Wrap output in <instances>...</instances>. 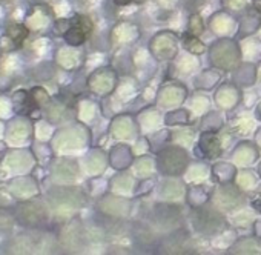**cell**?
I'll use <instances>...</instances> for the list:
<instances>
[{
	"mask_svg": "<svg viewBox=\"0 0 261 255\" xmlns=\"http://www.w3.org/2000/svg\"><path fill=\"white\" fill-rule=\"evenodd\" d=\"M215 200L219 204H222L223 207L226 209H232V207H237L240 204V194L235 192V189L232 188H222L219 192L215 195Z\"/></svg>",
	"mask_w": 261,
	"mask_h": 255,
	"instance_id": "cell-5",
	"label": "cell"
},
{
	"mask_svg": "<svg viewBox=\"0 0 261 255\" xmlns=\"http://www.w3.org/2000/svg\"><path fill=\"white\" fill-rule=\"evenodd\" d=\"M112 133L115 137L121 139V140H126V139H130L134 134V124L130 121L129 117H118L114 123V128H112Z\"/></svg>",
	"mask_w": 261,
	"mask_h": 255,
	"instance_id": "cell-6",
	"label": "cell"
},
{
	"mask_svg": "<svg viewBox=\"0 0 261 255\" xmlns=\"http://www.w3.org/2000/svg\"><path fill=\"white\" fill-rule=\"evenodd\" d=\"M158 163L161 173L167 176H177L185 171V167L188 164V155L185 151L179 148H167L160 154Z\"/></svg>",
	"mask_w": 261,
	"mask_h": 255,
	"instance_id": "cell-2",
	"label": "cell"
},
{
	"mask_svg": "<svg viewBox=\"0 0 261 255\" xmlns=\"http://www.w3.org/2000/svg\"><path fill=\"white\" fill-rule=\"evenodd\" d=\"M149 50L158 60H170L177 56V38L169 32L158 34L152 38Z\"/></svg>",
	"mask_w": 261,
	"mask_h": 255,
	"instance_id": "cell-3",
	"label": "cell"
},
{
	"mask_svg": "<svg viewBox=\"0 0 261 255\" xmlns=\"http://www.w3.org/2000/svg\"><path fill=\"white\" fill-rule=\"evenodd\" d=\"M117 183H118V191H130V188H133V180L127 176H120Z\"/></svg>",
	"mask_w": 261,
	"mask_h": 255,
	"instance_id": "cell-17",
	"label": "cell"
},
{
	"mask_svg": "<svg viewBox=\"0 0 261 255\" xmlns=\"http://www.w3.org/2000/svg\"><path fill=\"white\" fill-rule=\"evenodd\" d=\"M238 185L244 189H250L255 186V177L250 173H241L238 176Z\"/></svg>",
	"mask_w": 261,
	"mask_h": 255,
	"instance_id": "cell-16",
	"label": "cell"
},
{
	"mask_svg": "<svg viewBox=\"0 0 261 255\" xmlns=\"http://www.w3.org/2000/svg\"><path fill=\"white\" fill-rule=\"evenodd\" d=\"M240 50L231 40H220L210 50V62L225 71H231L240 63Z\"/></svg>",
	"mask_w": 261,
	"mask_h": 255,
	"instance_id": "cell-1",
	"label": "cell"
},
{
	"mask_svg": "<svg viewBox=\"0 0 261 255\" xmlns=\"http://www.w3.org/2000/svg\"><path fill=\"white\" fill-rule=\"evenodd\" d=\"M115 84V74L111 71H102V80L99 78V83L94 87V90L100 94H108L112 91Z\"/></svg>",
	"mask_w": 261,
	"mask_h": 255,
	"instance_id": "cell-10",
	"label": "cell"
},
{
	"mask_svg": "<svg viewBox=\"0 0 261 255\" xmlns=\"http://www.w3.org/2000/svg\"><path fill=\"white\" fill-rule=\"evenodd\" d=\"M253 7H255V10L261 14V0H253Z\"/></svg>",
	"mask_w": 261,
	"mask_h": 255,
	"instance_id": "cell-19",
	"label": "cell"
},
{
	"mask_svg": "<svg viewBox=\"0 0 261 255\" xmlns=\"http://www.w3.org/2000/svg\"><path fill=\"white\" fill-rule=\"evenodd\" d=\"M183 45H185L186 51H189V53L194 54V56H200V54H203V53L206 51V47H204L203 41H200L198 37L191 35V34L185 35Z\"/></svg>",
	"mask_w": 261,
	"mask_h": 255,
	"instance_id": "cell-11",
	"label": "cell"
},
{
	"mask_svg": "<svg viewBox=\"0 0 261 255\" xmlns=\"http://www.w3.org/2000/svg\"><path fill=\"white\" fill-rule=\"evenodd\" d=\"M215 99H216V103H219L220 106L229 109L234 105H237V102H238V93H237V90H234L231 87H225V88H222L219 93H216V97Z\"/></svg>",
	"mask_w": 261,
	"mask_h": 255,
	"instance_id": "cell-7",
	"label": "cell"
},
{
	"mask_svg": "<svg viewBox=\"0 0 261 255\" xmlns=\"http://www.w3.org/2000/svg\"><path fill=\"white\" fill-rule=\"evenodd\" d=\"M201 149L206 152L207 157L210 158H215L219 157L220 152H222V145H220V140L216 139L215 136L212 134H204L201 137Z\"/></svg>",
	"mask_w": 261,
	"mask_h": 255,
	"instance_id": "cell-8",
	"label": "cell"
},
{
	"mask_svg": "<svg viewBox=\"0 0 261 255\" xmlns=\"http://www.w3.org/2000/svg\"><path fill=\"white\" fill-rule=\"evenodd\" d=\"M203 31H204L203 20L200 19V16L194 14V16L189 19V31H188V34L198 37V35H201V34H203Z\"/></svg>",
	"mask_w": 261,
	"mask_h": 255,
	"instance_id": "cell-13",
	"label": "cell"
},
{
	"mask_svg": "<svg viewBox=\"0 0 261 255\" xmlns=\"http://www.w3.org/2000/svg\"><path fill=\"white\" fill-rule=\"evenodd\" d=\"M151 171H152V161H151L149 158H142V160H139V163L136 164V173H137L139 176H142V177L151 174Z\"/></svg>",
	"mask_w": 261,
	"mask_h": 255,
	"instance_id": "cell-15",
	"label": "cell"
},
{
	"mask_svg": "<svg viewBox=\"0 0 261 255\" xmlns=\"http://www.w3.org/2000/svg\"><path fill=\"white\" fill-rule=\"evenodd\" d=\"M63 37H65V40L68 41L69 45H72V47H78V45H81L83 41L86 40V37H88V34H86L81 28H78V26H75V25H72V23H71V26L63 32Z\"/></svg>",
	"mask_w": 261,
	"mask_h": 255,
	"instance_id": "cell-9",
	"label": "cell"
},
{
	"mask_svg": "<svg viewBox=\"0 0 261 255\" xmlns=\"http://www.w3.org/2000/svg\"><path fill=\"white\" fill-rule=\"evenodd\" d=\"M114 2H115L118 7H124V5H129L130 2H134V0H114Z\"/></svg>",
	"mask_w": 261,
	"mask_h": 255,
	"instance_id": "cell-18",
	"label": "cell"
},
{
	"mask_svg": "<svg viewBox=\"0 0 261 255\" xmlns=\"http://www.w3.org/2000/svg\"><path fill=\"white\" fill-rule=\"evenodd\" d=\"M71 23L75 25V26H78V28H81L88 35H90V34L93 32V29H94V25H93L91 19L86 17V16H81V14L74 16V17L71 19Z\"/></svg>",
	"mask_w": 261,
	"mask_h": 255,
	"instance_id": "cell-12",
	"label": "cell"
},
{
	"mask_svg": "<svg viewBox=\"0 0 261 255\" xmlns=\"http://www.w3.org/2000/svg\"><path fill=\"white\" fill-rule=\"evenodd\" d=\"M185 97H186V91L180 87V84H169V87H164L160 91L158 103L164 108L177 106V105L183 103Z\"/></svg>",
	"mask_w": 261,
	"mask_h": 255,
	"instance_id": "cell-4",
	"label": "cell"
},
{
	"mask_svg": "<svg viewBox=\"0 0 261 255\" xmlns=\"http://www.w3.org/2000/svg\"><path fill=\"white\" fill-rule=\"evenodd\" d=\"M253 158H255V151H253L252 148H249L247 154H243V149H241V146H240V148L237 149V152L234 154V161H237V163L241 164V166L250 163Z\"/></svg>",
	"mask_w": 261,
	"mask_h": 255,
	"instance_id": "cell-14",
	"label": "cell"
}]
</instances>
